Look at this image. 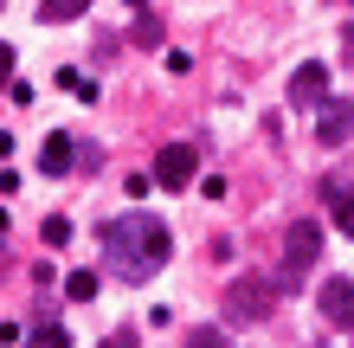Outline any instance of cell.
<instances>
[{"label":"cell","mask_w":354,"mask_h":348,"mask_svg":"<svg viewBox=\"0 0 354 348\" xmlns=\"http://www.w3.org/2000/svg\"><path fill=\"white\" fill-rule=\"evenodd\" d=\"M187 348H225V336H219V329H194V336H187Z\"/></svg>","instance_id":"14"},{"label":"cell","mask_w":354,"mask_h":348,"mask_svg":"<svg viewBox=\"0 0 354 348\" xmlns=\"http://www.w3.org/2000/svg\"><path fill=\"white\" fill-rule=\"evenodd\" d=\"M65 297H71V303H91V297H97V271H71V277H65Z\"/></svg>","instance_id":"11"},{"label":"cell","mask_w":354,"mask_h":348,"mask_svg":"<svg viewBox=\"0 0 354 348\" xmlns=\"http://www.w3.org/2000/svg\"><path fill=\"white\" fill-rule=\"evenodd\" d=\"M322 252V226L316 219H297V226L283 232V271H277V291H297V284L309 277V264H316Z\"/></svg>","instance_id":"2"},{"label":"cell","mask_w":354,"mask_h":348,"mask_svg":"<svg viewBox=\"0 0 354 348\" xmlns=\"http://www.w3.org/2000/svg\"><path fill=\"white\" fill-rule=\"evenodd\" d=\"M174 252V239H168V219H155V213H116L110 226H103V264L122 277V284H149L161 264H168Z\"/></svg>","instance_id":"1"},{"label":"cell","mask_w":354,"mask_h":348,"mask_svg":"<svg viewBox=\"0 0 354 348\" xmlns=\"http://www.w3.org/2000/svg\"><path fill=\"white\" fill-rule=\"evenodd\" d=\"M71 161H77V136H65V129L46 136V149H39V168H46V174H65Z\"/></svg>","instance_id":"8"},{"label":"cell","mask_w":354,"mask_h":348,"mask_svg":"<svg viewBox=\"0 0 354 348\" xmlns=\"http://www.w3.org/2000/svg\"><path fill=\"white\" fill-rule=\"evenodd\" d=\"M270 303H277V284L270 277H232V291H225V322H264Z\"/></svg>","instance_id":"3"},{"label":"cell","mask_w":354,"mask_h":348,"mask_svg":"<svg viewBox=\"0 0 354 348\" xmlns=\"http://www.w3.org/2000/svg\"><path fill=\"white\" fill-rule=\"evenodd\" d=\"M46 245H71V219L52 213V219H46Z\"/></svg>","instance_id":"13"},{"label":"cell","mask_w":354,"mask_h":348,"mask_svg":"<svg viewBox=\"0 0 354 348\" xmlns=\"http://www.w3.org/2000/svg\"><path fill=\"white\" fill-rule=\"evenodd\" d=\"M322 322L328 329H354V277H322Z\"/></svg>","instance_id":"6"},{"label":"cell","mask_w":354,"mask_h":348,"mask_svg":"<svg viewBox=\"0 0 354 348\" xmlns=\"http://www.w3.org/2000/svg\"><path fill=\"white\" fill-rule=\"evenodd\" d=\"M77 13H91V0H39V19H46V26H58V19H77Z\"/></svg>","instance_id":"10"},{"label":"cell","mask_w":354,"mask_h":348,"mask_svg":"<svg viewBox=\"0 0 354 348\" xmlns=\"http://www.w3.org/2000/svg\"><path fill=\"white\" fill-rule=\"evenodd\" d=\"M136 39H142V46H161V26H155V19H149V13H142V19H136Z\"/></svg>","instance_id":"16"},{"label":"cell","mask_w":354,"mask_h":348,"mask_svg":"<svg viewBox=\"0 0 354 348\" xmlns=\"http://www.w3.org/2000/svg\"><path fill=\"white\" fill-rule=\"evenodd\" d=\"M129 7H142V0H129Z\"/></svg>","instance_id":"18"},{"label":"cell","mask_w":354,"mask_h":348,"mask_svg":"<svg viewBox=\"0 0 354 348\" xmlns=\"http://www.w3.org/2000/svg\"><path fill=\"white\" fill-rule=\"evenodd\" d=\"M348 136H354V110L342 104V97H328V104L316 110V142L335 149V142H348Z\"/></svg>","instance_id":"7"},{"label":"cell","mask_w":354,"mask_h":348,"mask_svg":"<svg viewBox=\"0 0 354 348\" xmlns=\"http://www.w3.org/2000/svg\"><path fill=\"white\" fill-rule=\"evenodd\" d=\"M290 104H297V110H322L328 104V65H322V58L297 65V77H290Z\"/></svg>","instance_id":"5"},{"label":"cell","mask_w":354,"mask_h":348,"mask_svg":"<svg viewBox=\"0 0 354 348\" xmlns=\"http://www.w3.org/2000/svg\"><path fill=\"white\" fill-rule=\"evenodd\" d=\"M26 348H71V336H65V329H52V322H46V329H32V336H26Z\"/></svg>","instance_id":"12"},{"label":"cell","mask_w":354,"mask_h":348,"mask_svg":"<svg viewBox=\"0 0 354 348\" xmlns=\"http://www.w3.org/2000/svg\"><path fill=\"white\" fill-rule=\"evenodd\" d=\"M328 194V213H335V226L354 239V187H322Z\"/></svg>","instance_id":"9"},{"label":"cell","mask_w":354,"mask_h":348,"mask_svg":"<svg viewBox=\"0 0 354 348\" xmlns=\"http://www.w3.org/2000/svg\"><path fill=\"white\" fill-rule=\"evenodd\" d=\"M348 7H354V0H348Z\"/></svg>","instance_id":"19"},{"label":"cell","mask_w":354,"mask_h":348,"mask_svg":"<svg viewBox=\"0 0 354 348\" xmlns=\"http://www.w3.org/2000/svg\"><path fill=\"white\" fill-rule=\"evenodd\" d=\"M194 168H200V155H194V142H168V149L155 155V181L168 194H180L187 181H194Z\"/></svg>","instance_id":"4"},{"label":"cell","mask_w":354,"mask_h":348,"mask_svg":"<svg viewBox=\"0 0 354 348\" xmlns=\"http://www.w3.org/2000/svg\"><path fill=\"white\" fill-rule=\"evenodd\" d=\"M97 348H142V342H136V329H110V336H103Z\"/></svg>","instance_id":"15"},{"label":"cell","mask_w":354,"mask_h":348,"mask_svg":"<svg viewBox=\"0 0 354 348\" xmlns=\"http://www.w3.org/2000/svg\"><path fill=\"white\" fill-rule=\"evenodd\" d=\"M7 84H13V46L0 39V91H7Z\"/></svg>","instance_id":"17"}]
</instances>
